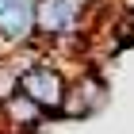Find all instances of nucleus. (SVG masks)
Instances as JSON below:
<instances>
[{
	"instance_id": "obj_1",
	"label": "nucleus",
	"mask_w": 134,
	"mask_h": 134,
	"mask_svg": "<svg viewBox=\"0 0 134 134\" xmlns=\"http://www.w3.org/2000/svg\"><path fill=\"white\" fill-rule=\"evenodd\" d=\"M92 8L84 0H35V42L50 50L65 35H84V15Z\"/></svg>"
},
{
	"instance_id": "obj_2",
	"label": "nucleus",
	"mask_w": 134,
	"mask_h": 134,
	"mask_svg": "<svg viewBox=\"0 0 134 134\" xmlns=\"http://www.w3.org/2000/svg\"><path fill=\"white\" fill-rule=\"evenodd\" d=\"M107 96H111V88H107V81H103L100 73L96 69H81L77 77H69V84H65V100H62V107H58V119H69V123L88 119V115L103 111Z\"/></svg>"
},
{
	"instance_id": "obj_3",
	"label": "nucleus",
	"mask_w": 134,
	"mask_h": 134,
	"mask_svg": "<svg viewBox=\"0 0 134 134\" xmlns=\"http://www.w3.org/2000/svg\"><path fill=\"white\" fill-rule=\"evenodd\" d=\"M65 84H69V77H65V73L50 62V54H46L42 65H35L31 73L19 77V92L31 96L50 119H58V107H62V100H65Z\"/></svg>"
},
{
	"instance_id": "obj_4",
	"label": "nucleus",
	"mask_w": 134,
	"mask_h": 134,
	"mask_svg": "<svg viewBox=\"0 0 134 134\" xmlns=\"http://www.w3.org/2000/svg\"><path fill=\"white\" fill-rule=\"evenodd\" d=\"M46 123H50V115L42 111L38 103L31 100V96H8V100L0 103V130H15V134H42L46 130Z\"/></svg>"
},
{
	"instance_id": "obj_5",
	"label": "nucleus",
	"mask_w": 134,
	"mask_h": 134,
	"mask_svg": "<svg viewBox=\"0 0 134 134\" xmlns=\"http://www.w3.org/2000/svg\"><path fill=\"white\" fill-rule=\"evenodd\" d=\"M15 92H19V73L0 58V103L8 100V96H15Z\"/></svg>"
},
{
	"instance_id": "obj_6",
	"label": "nucleus",
	"mask_w": 134,
	"mask_h": 134,
	"mask_svg": "<svg viewBox=\"0 0 134 134\" xmlns=\"http://www.w3.org/2000/svg\"><path fill=\"white\" fill-rule=\"evenodd\" d=\"M0 134H15V130H0Z\"/></svg>"
},
{
	"instance_id": "obj_7",
	"label": "nucleus",
	"mask_w": 134,
	"mask_h": 134,
	"mask_svg": "<svg viewBox=\"0 0 134 134\" xmlns=\"http://www.w3.org/2000/svg\"><path fill=\"white\" fill-rule=\"evenodd\" d=\"M0 58H4V50H0Z\"/></svg>"
}]
</instances>
